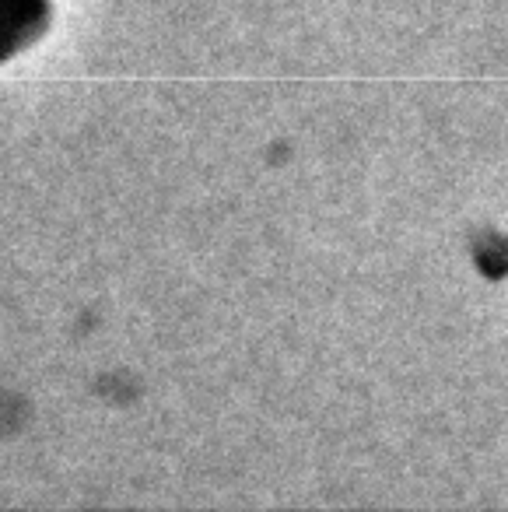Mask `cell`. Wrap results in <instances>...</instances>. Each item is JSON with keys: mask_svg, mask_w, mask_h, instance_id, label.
<instances>
[{"mask_svg": "<svg viewBox=\"0 0 508 512\" xmlns=\"http://www.w3.org/2000/svg\"><path fill=\"white\" fill-rule=\"evenodd\" d=\"M50 22L53 0H0V64L36 46Z\"/></svg>", "mask_w": 508, "mask_h": 512, "instance_id": "cell-1", "label": "cell"}]
</instances>
